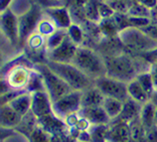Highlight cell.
<instances>
[{"instance_id":"1","label":"cell","mask_w":157,"mask_h":142,"mask_svg":"<svg viewBox=\"0 0 157 142\" xmlns=\"http://www.w3.org/2000/svg\"><path fill=\"white\" fill-rule=\"evenodd\" d=\"M104 59L106 65V76L125 83H130L139 75L149 72L151 67L142 56L126 50Z\"/></svg>"},{"instance_id":"2","label":"cell","mask_w":157,"mask_h":142,"mask_svg":"<svg viewBox=\"0 0 157 142\" xmlns=\"http://www.w3.org/2000/svg\"><path fill=\"white\" fill-rule=\"evenodd\" d=\"M73 64L92 80L106 76V65L104 57L97 49L88 46H78Z\"/></svg>"},{"instance_id":"3","label":"cell","mask_w":157,"mask_h":142,"mask_svg":"<svg viewBox=\"0 0 157 142\" xmlns=\"http://www.w3.org/2000/svg\"><path fill=\"white\" fill-rule=\"evenodd\" d=\"M45 64L54 73L57 74L73 90L84 91L94 86V81L82 73L73 63H57L47 61L45 62Z\"/></svg>"},{"instance_id":"4","label":"cell","mask_w":157,"mask_h":142,"mask_svg":"<svg viewBox=\"0 0 157 142\" xmlns=\"http://www.w3.org/2000/svg\"><path fill=\"white\" fill-rule=\"evenodd\" d=\"M117 37L126 51L142 55L157 48V42L142 29L127 27L118 32Z\"/></svg>"},{"instance_id":"5","label":"cell","mask_w":157,"mask_h":142,"mask_svg":"<svg viewBox=\"0 0 157 142\" xmlns=\"http://www.w3.org/2000/svg\"><path fill=\"white\" fill-rule=\"evenodd\" d=\"M34 68L41 74L44 83V90L48 94L52 103L59 101L61 98L73 90L62 79L55 74L45 63L35 64Z\"/></svg>"},{"instance_id":"6","label":"cell","mask_w":157,"mask_h":142,"mask_svg":"<svg viewBox=\"0 0 157 142\" xmlns=\"http://www.w3.org/2000/svg\"><path fill=\"white\" fill-rule=\"evenodd\" d=\"M44 17V9L41 6L33 4L30 10L18 17V31L20 46H23L27 39L35 33L40 21Z\"/></svg>"},{"instance_id":"7","label":"cell","mask_w":157,"mask_h":142,"mask_svg":"<svg viewBox=\"0 0 157 142\" xmlns=\"http://www.w3.org/2000/svg\"><path fill=\"white\" fill-rule=\"evenodd\" d=\"M34 72V67L31 69L28 65L20 63L11 67L9 72H7L4 82L7 83L11 90L27 91L29 82L31 80L32 74Z\"/></svg>"},{"instance_id":"8","label":"cell","mask_w":157,"mask_h":142,"mask_svg":"<svg viewBox=\"0 0 157 142\" xmlns=\"http://www.w3.org/2000/svg\"><path fill=\"white\" fill-rule=\"evenodd\" d=\"M82 91L72 90L52 104V111L57 117L65 120L69 115L76 113L82 109Z\"/></svg>"},{"instance_id":"9","label":"cell","mask_w":157,"mask_h":142,"mask_svg":"<svg viewBox=\"0 0 157 142\" xmlns=\"http://www.w3.org/2000/svg\"><path fill=\"white\" fill-rule=\"evenodd\" d=\"M94 86L105 97L114 98L122 102L126 101L129 98L127 93V83L117 81L113 78L107 76L98 78L94 81Z\"/></svg>"},{"instance_id":"10","label":"cell","mask_w":157,"mask_h":142,"mask_svg":"<svg viewBox=\"0 0 157 142\" xmlns=\"http://www.w3.org/2000/svg\"><path fill=\"white\" fill-rule=\"evenodd\" d=\"M1 33L5 41L12 46L20 45L18 31V17L9 8L1 12Z\"/></svg>"},{"instance_id":"11","label":"cell","mask_w":157,"mask_h":142,"mask_svg":"<svg viewBox=\"0 0 157 142\" xmlns=\"http://www.w3.org/2000/svg\"><path fill=\"white\" fill-rule=\"evenodd\" d=\"M78 46L67 35L62 43L47 52V61L57 63H72ZM46 61V62H47Z\"/></svg>"},{"instance_id":"12","label":"cell","mask_w":157,"mask_h":142,"mask_svg":"<svg viewBox=\"0 0 157 142\" xmlns=\"http://www.w3.org/2000/svg\"><path fill=\"white\" fill-rule=\"evenodd\" d=\"M32 94V104L31 111L34 113L37 118L41 116L52 113V102L48 94L45 90L34 91Z\"/></svg>"},{"instance_id":"13","label":"cell","mask_w":157,"mask_h":142,"mask_svg":"<svg viewBox=\"0 0 157 142\" xmlns=\"http://www.w3.org/2000/svg\"><path fill=\"white\" fill-rule=\"evenodd\" d=\"M45 14L52 20L58 29H66L73 24L67 6H56L44 9Z\"/></svg>"},{"instance_id":"14","label":"cell","mask_w":157,"mask_h":142,"mask_svg":"<svg viewBox=\"0 0 157 142\" xmlns=\"http://www.w3.org/2000/svg\"><path fill=\"white\" fill-rule=\"evenodd\" d=\"M80 112L89 120L92 125H106L109 123V121H111L101 106L82 107Z\"/></svg>"},{"instance_id":"15","label":"cell","mask_w":157,"mask_h":142,"mask_svg":"<svg viewBox=\"0 0 157 142\" xmlns=\"http://www.w3.org/2000/svg\"><path fill=\"white\" fill-rule=\"evenodd\" d=\"M141 106L142 104L135 102L131 98H128L126 101L123 102V107L121 113L114 120H117V121H121V122H127V123L133 121V120L139 118Z\"/></svg>"},{"instance_id":"16","label":"cell","mask_w":157,"mask_h":142,"mask_svg":"<svg viewBox=\"0 0 157 142\" xmlns=\"http://www.w3.org/2000/svg\"><path fill=\"white\" fill-rule=\"evenodd\" d=\"M127 93H128L129 98L139 102L140 104H144L151 99V94L140 83L138 78L134 79L127 83Z\"/></svg>"},{"instance_id":"17","label":"cell","mask_w":157,"mask_h":142,"mask_svg":"<svg viewBox=\"0 0 157 142\" xmlns=\"http://www.w3.org/2000/svg\"><path fill=\"white\" fill-rule=\"evenodd\" d=\"M8 104L21 116H24L31 110L32 94L29 91H22L11 99Z\"/></svg>"},{"instance_id":"18","label":"cell","mask_w":157,"mask_h":142,"mask_svg":"<svg viewBox=\"0 0 157 142\" xmlns=\"http://www.w3.org/2000/svg\"><path fill=\"white\" fill-rule=\"evenodd\" d=\"M22 117L17 113L8 103L2 104L1 106V126L5 129L16 128L20 124Z\"/></svg>"},{"instance_id":"19","label":"cell","mask_w":157,"mask_h":142,"mask_svg":"<svg viewBox=\"0 0 157 142\" xmlns=\"http://www.w3.org/2000/svg\"><path fill=\"white\" fill-rule=\"evenodd\" d=\"M156 112L157 106L151 101L142 104L141 111H140L139 114V119L144 128L146 129V131H148L156 125Z\"/></svg>"},{"instance_id":"20","label":"cell","mask_w":157,"mask_h":142,"mask_svg":"<svg viewBox=\"0 0 157 142\" xmlns=\"http://www.w3.org/2000/svg\"><path fill=\"white\" fill-rule=\"evenodd\" d=\"M105 95L96 86L82 91V107H92L101 106Z\"/></svg>"},{"instance_id":"21","label":"cell","mask_w":157,"mask_h":142,"mask_svg":"<svg viewBox=\"0 0 157 142\" xmlns=\"http://www.w3.org/2000/svg\"><path fill=\"white\" fill-rule=\"evenodd\" d=\"M101 106L104 107L106 114L109 115L110 120L117 119L119 114L121 113L122 107H123V102L121 99L110 98V97H105L102 101Z\"/></svg>"},{"instance_id":"22","label":"cell","mask_w":157,"mask_h":142,"mask_svg":"<svg viewBox=\"0 0 157 142\" xmlns=\"http://www.w3.org/2000/svg\"><path fill=\"white\" fill-rule=\"evenodd\" d=\"M33 4H34L33 0H12L9 9L17 17H19V16L26 13L28 10H30Z\"/></svg>"},{"instance_id":"23","label":"cell","mask_w":157,"mask_h":142,"mask_svg":"<svg viewBox=\"0 0 157 142\" xmlns=\"http://www.w3.org/2000/svg\"><path fill=\"white\" fill-rule=\"evenodd\" d=\"M29 142H52L53 135L49 133L45 129L38 124L36 129L31 133V135L28 137Z\"/></svg>"},{"instance_id":"24","label":"cell","mask_w":157,"mask_h":142,"mask_svg":"<svg viewBox=\"0 0 157 142\" xmlns=\"http://www.w3.org/2000/svg\"><path fill=\"white\" fill-rule=\"evenodd\" d=\"M142 30L145 32L148 36H150L152 39H154L157 42V23L152 22L151 24L148 25L147 27L143 28Z\"/></svg>"},{"instance_id":"25","label":"cell","mask_w":157,"mask_h":142,"mask_svg":"<svg viewBox=\"0 0 157 142\" xmlns=\"http://www.w3.org/2000/svg\"><path fill=\"white\" fill-rule=\"evenodd\" d=\"M149 73L151 75L152 82H153L154 91H156L157 90V63H156V64H152L151 65Z\"/></svg>"},{"instance_id":"26","label":"cell","mask_w":157,"mask_h":142,"mask_svg":"<svg viewBox=\"0 0 157 142\" xmlns=\"http://www.w3.org/2000/svg\"><path fill=\"white\" fill-rule=\"evenodd\" d=\"M101 1H104V2H106V1H107V0H101Z\"/></svg>"}]
</instances>
